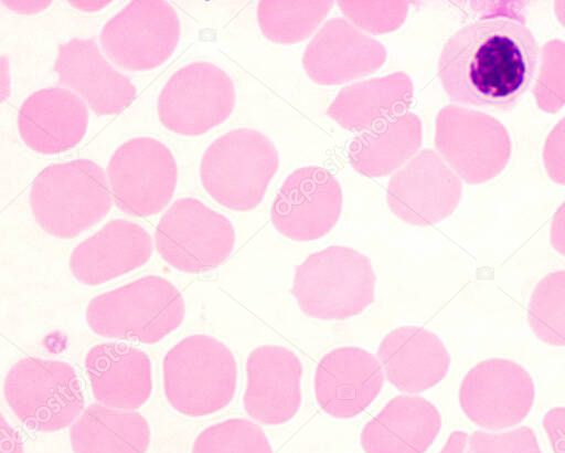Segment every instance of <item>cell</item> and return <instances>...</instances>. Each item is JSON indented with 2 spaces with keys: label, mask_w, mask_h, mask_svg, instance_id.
Instances as JSON below:
<instances>
[{
  "label": "cell",
  "mask_w": 565,
  "mask_h": 453,
  "mask_svg": "<svg viewBox=\"0 0 565 453\" xmlns=\"http://www.w3.org/2000/svg\"><path fill=\"white\" fill-rule=\"evenodd\" d=\"M539 63L540 46L524 20L505 13L488 14L447 40L437 75L451 101L508 110L530 88Z\"/></svg>",
  "instance_id": "cell-1"
},
{
  "label": "cell",
  "mask_w": 565,
  "mask_h": 453,
  "mask_svg": "<svg viewBox=\"0 0 565 453\" xmlns=\"http://www.w3.org/2000/svg\"><path fill=\"white\" fill-rule=\"evenodd\" d=\"M111 206L107 175L88 159L50 165L30 190L33 218L43 231L58 239L79 235L100 222Z\"/></svg>",
  "instance_id": "cell-2"
},
{
  "label": "cell",
  "mask_w": 565,
  "mask_h": 453,
  "mask_svg": "<svg viewBox=\"0 0 565 453\" xmlns=\"http://www.w3.org/2000/svg\"><path fill=\"white\" fill-rule=\"evenodd\" d=\"M376 276L370 259L343 245L310 254L295 271L291 293L312 318L343 320L363 313L375 298Z\"/></svg>",
  "instance_id": "cell-3"
},
{
  "label": "cell",
  "mask_w": 565,
  "mask_h": 453,
  "mask_svg": "<svg viewBox=\"0 0 565 453\" xmlns=\"http://www.w3.org/2000/svg\"><path fill=\"white\" fill-rule=\"evenodd\" d=\"M178 288L160 276H145L95 296L87 305L88 327L105 338L156 344L183 322Z\"/></svg>",
  "instance_id": "cell-4"
},
{
  "label": "cell",
  "mask_w": 565,
  "mask_h": 453,
  "mask_svg": "<svg viewBox=\"0 0 565 453\" xmlns=\"http://www.w3.org/2000/svg\"><path fill=\"white\" fill-rule=\"evenodd\" d=\"M162 381L166 398L175 411L192 418L210 415L234 398L236 360L218 339L191 335L166 354Z\"/></svg>",
  "instance_id": "cell-5"
},
{
  "label": "cell",
  "mask_w": 565,
  "mask_h": 453,
  "mask_svg": "<svg viewBox=\"0 0 565 453\" xmlns=\"http://www.w3.org/2000/svg\"><path fill=\"white\" fill-rule=\"evenodd\" d=\"M278 166L277 149L264 134L237 128L220 136L205 149L200 179L217 203L247 211L262 202Z\"/></svg>",
  "instance_id": "cell-6"
},
{
  "label": "cell",
  "mask_w": 565,
  "mask_h": 453,
  "mask_svg": "<svg viewBox=\"0 0 565 453\" xmlns=\"http://www.w3.org/2000/svg\"><path fill=\"white\" fill-rule=\"evenodd\" d=\"M7 403L28 429L55 432L75 422L84 409V394L74 368L61 360L26 357L4 379Z\"/></svg>",
  "instance_id": "cell-7"
},
{
  "label": "cell",
  "mask_w": 565,
  "mask_h": 453,
  "mask_svg": "<svg viewBox=\"0 0 565 453\" xmlns=\"http://www.w3.org/2000/svg\"><path fill=\"white\" fill-rule=\"evenodd\" d=\"M235 245L227 218L194 198L175 200L160 219L154 246L172 267L203 273L221 265Z\"/></svg>",
  "instance_id": "cell-8"
},
{
  "label": "cell",
  "mask_w": 565,
  "mask_h": 453,
  "mask_svg": "<svg viewBox=\"0 0 565 453\" xmlns=\"http://www.w3.org/2000/svg\"><path fill=\"white\" fill-rule=\"evenodd\" d=\"M232 78L210 62L177 70L163 85L157 103L161 124L181 136H200L225 122L235 107Z\"/></svg>",
  "instance_id": "cell-9"
},
{
  "label": "cell",
  "mask_w": 565,
  "mask_h": 453,
  "mask_svg": "<svg viewBox=\"0 0 565 453\" xmlns=\"http://www.w3.org/2000/svg\"><path fill=\"white\" fill-rule=\"evenodd\" d=\"M180 33L179 17L170 3L138 0L126 4L105 23L99 40L116 66L142 72L157 69L171 57Z\"/></svg>",
  "instance_id": "cell-10"
},
{
  "label": "cell",
  "mask_w": 565,
  "mask_h": 453,
  "mask_svg": "<svg viewBox=\"0 0 565 453\" xmlns=\"http://www.w3.org/2000/svg\"><path fill=\"white\" fill-rule=\"evenodd\" d=\"M107 178L118 208L135 217H151L170 202L178 167L170 149L152 137H135L111 155Z\"/></svg>",
  "instance_id": "cell-11"
},
{
  "label": "cell",
  "mask_w": 565,
  "mask_h": 453,
  "mask_svg": "<svg viewBox=\"0 0 565 453\" xmlns=\"http://www.w3.org/2000/svg\"><path fill=\"white\" fill-rule=\"evenodd\" d=\"M458 397L471 422L495 431L515 426L527 417L535 387L530 373L518 362L491 358L466 373Z\"/></svg>",
  "instance_id": "cell-12"
},
{
  "label": "cell",
  "mask_w": 565,
  "mask_h": 453,
  "mask_svg": "<svg viewBox=\"0 0 565 453\" xmlns=\"http://www.w3.org/2000/svg\"><path fill=\"white\" fill-rule=\"evenodd\" d=\"M341 207V186L335 177L322 167L307 166L286 178L274 199L270 218L284 236L313 241L334 228Z\"/></svg>",
  "instance_id": "cell-13"
},
{
  "label": "cell",
  "mask_w": 565,
  "mask_h": 453,
  "mask_svg": "<svg viewBox=\"0 0 565 453\" xmlns=\"http://www.w3.org/2000/svg\"><path fill=\"white\" fill-rule=\"evenodd\" d=\"M302 370L299 357L284 346L255 348L246 361L245 412L265 425L290 421L302 402Z\"/></svg>",
  "instance_id": "cell-14"
},
{
  "label": "cell",
  "mask_w": 565,
  "mask_h": 453,
  "mask_svg": "<svg viewBox=\"0 0 565 453\" xmlns=\"http://www.w3.org/2000/svg\"><path fill=\"white\" fill-rule=\"evenodd\" d=\"M384 375L380 361L367 350L345 346L327 352L313 376L319 407L335 419L362 413L380 394Z\"/></svg>",
  "instance_id": "cell-15"
},
{
  "label": "cell",
  "mask_w": 565,
  "mask_h": 453,
  "mask_svg": "<svg viewBox=\"0 0 565 453\" xmlns=\"http://www.w3.org/2000/svg\"><path fill=\"white\" fill-rule=\"evenodd\" d=\"M54 69L60 83L98 115L122 112L137 94L130 80L116 71L89 39L74 38L61 44Z\"/></svg>",
  "instance_id": "cell-16"
},
{
  "label": "cell",
  "mask_w": 565,
  "mask_h": 453,
  "mask_svg": "<svg viewBox=\"0 0 565 453\" xmlns=\"http://www.w3.org/2000/svg\"><path fill=\"white\" fill-rule=\"evenodd\" d=\"M384 46L341 18L329 20L308 44L302 59L307 75L317 84L345 83L380 69Z\"/></svg>",
  "instance_id": "cell-17"
},
{
  "label": "cell",
  "mask_w": 565,
  "mask_h": 453,
  "mask_svg": "<svg viewBox=\"0 0 565 453\" xmlns=\"http://www.w3.org/2000/svg\"><path fill=\"white\" fill-rule=\"evenodd\" d=\"M86 103L64 87H46L31 94L18 114V129L33 151L55 155L75 147L88 126Z\"/></svg>",
  "instance_id": "cell-18"
},
{
  "label": "cell",
  "mask_w": 565,
  "mask_h": 453,
  "mask_svg": "<svg viewBox=\"0 0 565 453\" xmlns=\"http://www.w3.org/2000/svg\"><path fill=\"white\" fill-rule=\"evenodd\" d=\"M152 249V239L141 225L116 219L73 250L70 268L79 283L96 286L142 266Z\"/></svg>",
  "instance_id": "cell-19"
},
{
  "label": "cell",
  "mask_w": 565,
  "mask_h": 453,
  "mask_svg": "<svg viewBox=\"0 0 565 453\" xmlns=\"http://www.w3.org/2000/svg\"><path fill=\"white\" fill-rule=\"evenodd\" d=\"M377 358L386 379L397 390L419 393L448 373L450 355L440 338L418 326H401L381 341Z\"/></svg>",
  "instance_id": "cell-20"
},
{
  "label": "cell",
  "mask_w": 565,
  "mask_h": 453,
  "mask_svg": "<svg viewBox=\"0 0 565 453\" xmlns=\"http://www.w3.org/2000/svg\"><path fill=\"white\" fill-rule=\"evenodd\" d=\"M90 390L99 404L132 411L143 405L152 392L149 357L121 343L99 344L85 357Z\"/></svg>",
  "instance_id": "cell-21"
},
{
  "label": "cell",
  "mask_w": 565,
  "mask_h": 453,
  "mask_svg": "<svg viewBox=\"0 0 565 453\" xmlns=\"http://www.w3.org/2000/svg\"><path fill=\"white\" fill-rule=\"evenodd\" d=\"M441 417L427 399L397 396L362 429L365 453H426L439 434Z\"/></svg>",
  "instance_id": "cell-22"
},
{
  "label": "cell",
  "mask_w": 565,
  "mask_h": 453,
  "mask_svg": "<svg viewBox=\"0 0 565 453\" xmlns=\"http://www.w3.org/2000/svg\"><path fill=\"white\" fill-rule=\"evenodd\" d=\"M412 98V80L406 73L396 72L342 88L327 115L348 130H369L403 115Z\"/></svg>",
  "instance_id": "cell-23"
},
{
  "label": "cell",
  "mask_w": 565,
  "mask_h": 453,
  "mask_svg": "<svg viewBox=\"0 0 565 453\" xmlns=\"http://www.w3.org/2000/svg\"><path fill=\"white\" fill-rule=\"evenodd\" d=\"M73 453H147L151 430L138 412L90 404L70 430Z\"/></svg>",
  "instance_id": "cell-24"
},
{
  "label": "cell",
  "mask_w": 565,
  "mask_h": 453,
  "mask_svg": "<svg viewBox=\"0 0 565 453\" xmlns=\"http://www.w3.org/2000/svg\"><path fill=\"white\" fill-rule=\"evenodd\" d=\"M420 143V120L406 113L356 136L349 147L350 164L364 176H385L411 158Z\"/></svg>",
  "instance_id": "cell-25"
},
{
  "label": "cell",
  "mask_w": 565,
  "mask_h": 453,
  "mask_svg": "<svg viewBox=\"0 0 565 453\" xmlns=\"http://www.w3.org/2000/svg\"><path fill=\"white\" fill-rule=\"evenodd\" d=\"M331 7L332 1H260L257 18L268 40L290 44L310 35Z\"/></svg>",
  "instance_id": "cell-26"
},
{
  "label": "cell",
  "mask_w": 565,
  "mask_h": 453,
  "mask_svg": "<svg viewBox=\"0 0 565 453\" xmlns=\"http://www.w3.org/2000/svg\"><path fill=\"white\" fill-rule=\"evenodd\" d=\"M527 323L544 344L565 346V270L552 272L537 283L529 302Z\"/></svg>",
  "instance_id": "cell-27"
},
{
  "label": "cell",
  "mask_w": 565,
  "mask_h": 453,
  "mask_svg": "<svg viewBox=\"0 0 565 453\" xmlns=\"http://www.w3.org/2000/svg\"><path fill=\"white\" fill-rule=\"evenodd\" d=\"M192 453H274L263 429L246 419H228L204 429Z\"/></svg>",
  "instance_id": "cell-28"
},
{
  "label": "cell",
  "mask_w": 565,
  "mask_h": 453,
  "mask_svg": "<svg viewBox=\"0 0 565 453\" xmlns=\"http://www.w3.org/2000/svg\"><path fill=\"white\" fill-rule=\"evenodd\" d=\"M339 8L353 23L371 33L399 28L406 15V1H339Z\"/></svg>",
  "instance_id": "cell-29"
},
{
  "label": "cell",
  "mask_w": 565,
  "mask_h": 453,
  "mask_svg": "<svg viewBox=\"0 0 565 453\" xmlns=\"http://www.w3.org/2000/svg\"><path fill=\"white\" fill-rule=\"evenodd\" d=\"M465 453H542L532 429L520 426L507 432H473Z\"/></svg>",
  "instance_id": "cell-30"
},
{
  "label": "cell",
  "mask_w": 565,
  "mask_h": 453,
  "mask_svg": "<svg viewBox=\"0 0 565 453\" xmlns=\"http://www.w3.org/2000/svg\"><path fill=\"white\" fill-rule=\"evenodd\" d=\"M554 453H565V408L548 410L542 421Z\"/></svg>",
  "instance_id": "cell-31"
},
{
  "label": "cell",
  "mask_w": 565,
  "mask_h": 453,
  "mask_svg": "<svg viewBox=\"0 0 565 453\" xmlns=\"http://www.w3.org/2000/svg\"><path fill=\"white\" fill-rule=\"evenodd\" d=\"M1 453H23L20 434L1 415Z\"/></svg>",
  "instance_id": "cell-32"
},
{
  "label": "cell",
  "mask_w": 565,
  "mask_h": 453,
  "mask_svg": "<svg viewBox=\"0 0 565 453\" xmlns=\"http://www.w3.org/2000/svg\"><path fill=\"white\" fill-rule=\"evenodd\" d=\"M2 4L9 9L10 11L18 14H35L47 9L52 1L46 0H32V1H22V0H3Z\"/></svg>",
  "instance_id": "cell-33"
},
{
  "label": "cell",
  "mask_w": 565,
  "mask_h": 453,
  "mask_svg": "<svg viewBox=\"0 0 565 453\" xmlns=\"http://www.w3.org/2000/svg\"><path fill=\"white\" fill-rule=\"evenodd\" d=\"M468 439L469 436L465 431H454L439 453H465Z\"/></svg>",
  "instance_id": "cell-34"
},
{
  "label": "cell",
  "mask_w": 565,
  "mask_h": 453,
  "mask_svg": "<svg viewBox=\"0 0 565 453\" xmlns=\"http://www.w3.org/2000/svg\"><path fill=\"white\" fill-rule=\"evenodd\" d=\"M11 92V73L9 59L3 54L1 56V76H0V95L4 102Z\"/></svg>",
  "instance_id": "cell-35"
},
{
  "label": "cell",
  "mask_w": 565,
  "mask_h": 453,
  "mask_svg": "<svg viewBox=\"0 0 565 453\" xmlns=\"http://www.w3.org/2000/svg\"><path fill=\"white\" fill-rule=\"evenodd\" d=\"M110 3H111V1H106V0H102V1L100 0H95V1H83V0L68 1V4L73 9H76V10L83 11V12L100 11L104 8L108 7Z\"/></svg>",
  "instance_id": "cell-36"
}]
</instances>
